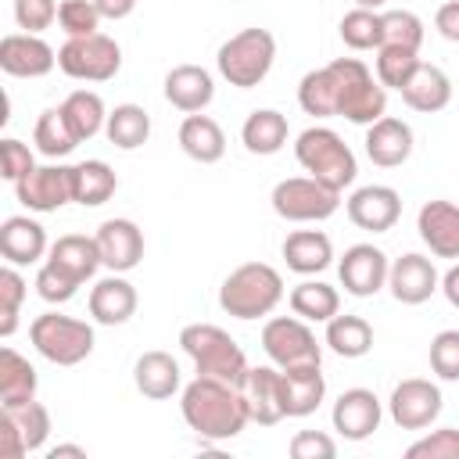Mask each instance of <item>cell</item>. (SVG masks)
<instances>
[{
    "instance_id": "52",
    "label": "cell",
    "mask_w": 459,
    "mask_h": 459,
    "mask_svg": "<svg viewBox=\"0 0 459 459\" xmlns=\"http://www.w3.org/2000/svg\"><path fill=\"white\" fill-rule=\"evenodd\" d=\"M434 29L448 39V43H459V0H445L434 14Z\"/></svg>"
},
{
    "instance_id": "4",
    "label": "cell",
    "mask_w": 459,
    "mask_h": 459,
    "mask_svg": "<svg viewBox=\"0 0 459 459\" xmlns=\"http://www.w3.org/2000/svg\"><path fill=\"white\" fill-rule=\"evenodd\" d=\"M294 158L312 179H319V183H326L333 190L351 186L355 176H359V161H355L351 147L330 126H308L305 133H298Z\"/></svg>"
},
{
    "instance_id": "30",
    "label": "cell",
    "mask_w": 459,
    "mask_h": 459,
    "mask_svg": "<svg viewBox=\"0 0 459 459\" xmlns=\"http://www.w3.org/2000/svg\"><path fill=\"white\" fill-rule=\"evenodd\" d=\"M280 373H283V405H287V416H294V420L312 416L319 409V402L326 398V380H323L319 366L280 369Z\"/></svg>"
},
{
    "instance_id": "21",
    "label": "cell",
    "mask_w": 459,
    "mask_h": 459,
    "mask_svg": "<svg viewBox=\"0 0 459 459\" xmlns=\"http://www.w3.org/2000/svg\"><path fill=\"white\" fill-rule=\"evenodd\" d=\"M409 154H412V126L409 122L384 115L373 126H366V158L373 165L398 169L409 161Z\"/></svg>"
},
{
    "instance_id": "54",
    "label": "cell",
    "mask_w": 459,
    "mask_h": 459,
    "mask_svg": "<svg viewBox=\"0 0 459 459\" xmlns=\"http://www.w3.org/2000/svg\"><path fill=\"white\" fill-rule=\"evenodd\" d=\"M441 294L448 298V305H452V308H459V262L441 276Z\"/></svg>"
},
{
    "instance_id": "12",
    "label": "cell",
    "mask_w": 459,
    "mask_h": 459,
    "mask_svg": "<svg viewBox=\"0 0 459 459\" xmlns=\"http://www.w3.org/2000/svg\"><path fill=\"white\" fill-rule=\"evenodd\" d=\"M441 405H445L441 387L423 377H409V380L394 384V391L387 398V412H391L394 427H402V430H427L441 416Z\"/></svg>"
},
{
    "instance_id": "41",
    "label": "cell",
    "mask_w": 459,
    "mask_h": 459,
    "mask_svg": "<svg viewBox=\"0 0 459 459\" xmlns=\"http://www.w3.org/2000/svg\"><path fill=\"white\" fill-rule=\"evenodd\" d=\"M4 412H7V416L14 420V427L22 430L29 452H39V448L47 445V437H50V412H47V405H39V402L32 398V402H25V405H7Z\"/></svg>"
},
{
    "instance_id": "43",
    "label": "cell",
    "mask_w": 459,
    "mask_h": 459,
    "mask_svg": "<svg viewBox=\"0 0 459 459\" xmlns=\"http://www.w3.org/2000/svg\"><path fill=\"white\" fill-rule=\"evenodd\" d=\"M22 301H25V280H22V273L7 262V265L0 269V333H4V337L14 333Z\"/></svg>"
},
{
    "instance_id": "46",
    "label": "cell",
    "mask_w": 459,
    "mask_h": 459,
    "mask_svg": "<svg viewBox=\"0 0 459 459\" xmlns=\"http://www.w3.org/2000/svg\"><path fill=\"white\" fill-rule=\"evenodd\" d=\"M405 459H459V427H437L405 448Z\"/></svg>"
},
{
    "instance_id": "16",
    "label": "cell",
    "mask_w": 459,
    "mask_h": 459,
    "mask_svg": "<svg viewBox=\"0 0 459 459\" xmlns=\"http://www.w3.org/2000/svg\"><path fill=\"white\" fill-rule=\"evenodd\" d=\"M344 212L359 230L387 233L402 215V194L394 186H387V183H369V186H359L344 201Z\"/></svg>"
},
{
    "instance_id": "38",
    "label": "cell",
    "mask_w": 459,
    "mask_h": 459,
    "mask_svg": "<svg viewBox=\"0 0 459 459\" xmlns=\"http://www.w3.org/2000/svg\"><path fill=\"white\" fill-rule=\"evenodd\" d=\"M32 143L39 154L47 158H65L79 147V136L72 133V126L65 122L61 108H47L39 118H36V129H32Z\"/></svg>"
},
{
    "instance_id": "48",
    "label": "cell",
    "mask_w": 459,
    "mask_h": 459,
    "mask_svg": "<svg viewBox=\"0 0 459 459\" xmlns=\"http://www.w3.org/2000/svg\"><path fill=\"white\" fill-rule=\"evenodd\" d=\"M57 0H14V22H18V29H25V32H43V29H50L54 22H57Z\"/></svg>"
},
{
    "instance_id": "40",
    "label": "cell",
    "mask_w": 459,
    "mask_h": 459,
    "mask_svg": "<svg viewBox=\"0 0 459 459\" xmlns=\"http://www.w3.org/2000/svg\"><path fill=\"white\" fill-rule=\"evenodd\" d=\"M420 68V54L416 50H405V47H380L377 50V79L384 90H402L412 72Z\"/></svg>"
},
{
    "instance_id": "15",
    "label": "cell",
    "mask_w": 459,
    "mask_h": 459,
    "mask_svg": "<svg viewBox=\"0 0 459 459\" xmlns=\"http://www.w3.org/2000/svg\"><path fill=\"white\" fill-rule=\"evenodd\" d=\"M380 420H384V405L369 387L341 391L330 412V423L344 441H366L369 434L380 430Z\"/></svg>"
},
{
    "instance_id": "37",
    "label": "cell",
    "mask_w": 459,
    "mask_h": 459,
    "mask_svg": "<svg viewBox=\"0 0 459 459\" xmlns=\"http://www.w3.org/2000/svg\"><path fill=\"white\" fill-rule=\"evenodd\" d=\"M118 190V176L108 161L100 158H86L75 165V204L82 208H97L104 204L111 194Z\"/></svg>"
},
{
    "instance_id": "17",
    "label": "cell",
    "mask_w": 459,
    "mask_h": 459,
    "mask_svg": "<svg viewBox=\"0 0 459 459\" xmlns=\"http://www.w3.org/2000/svg\"><path fill=\"white\" fill-rule=\"evenodd\" d=\"M57 65V50L36 32H7L0 39V68L14 79H39Z\"/></svg>"
},
{
    "instance_id": "1",
    "label": "cell",
    "mask_w": 459,
    "mask_h": 459,
    "mask_svg": "<svg viewBox=\"0 0 459 459\" xmlns=\"http://www.w3.org/2000/svg\"><path fill=\"white\" fill-rule=\"evenodd\" d=\"M298 104L316 118H348L355 126H373L387 115V90L359 57H337L301 75Z\"/></svg>"
},
{
    "instance_id": "20",
    "label": "cell",
    "mask_w": 459,
    "mask_h": 459,
    "mask_svg": "<svg viewBox=\"0 0 459 459\" xmlns=\"http://www.w3.org/2000/svg\"><path fill=\"white\" fill-rule=\"evenodd\" d=\"M416 230H420V240L430 247V255L459 258V204L445 197L427 201L416 215Z\"/></svg>"
},
{
    "instance_id": "47",
    "label": "cell",
    "mask_w": 459,
    "mask_h": 459,
    "mask_svg": "<svg viewBox=\"0 0 459 459\" xmlns=\"http://www.w3.org/2000/svg\"><path fill=\"white\" fill-rule=\"evenodd\" d=\"M430 369L441 380H459V330H441L430 341Z\"/></svg>"
},
{
    "instance_id": "7",
    "label": "cell",
    "mask_w": 459,
    "mask_h": 459,
    "mask_svg": "<svg viewBox=\"0 0 459 459\" xmlns=\"http://www.w3.org/2000/svg\"><path fill=\"white\" fill-rule=\"evenodd\" d=\"M29 341H32V348L47 362H54V366H79L93 351V326L86 319H75V316L43 312V316L32 319Z\"/></svg>"
},
{
    "instance_id": "45",
    "label": "cell",
    "mask_w": 459,
    "mask_h": 459,
    "mask_svg": "<svg viewBox=\"0 0 459 459\" xmlns=\"http://www.w3.org/2000/svg\"><path fill=\"white\" fill-rule=\"evenodd\" d=\"M57 25H61V32L72 39V36H90V32H97V25H100V11H97V4L93 0H61V7H57Z\"/></svg>"
},
{
    "instance_id": "13",
    "label": "cell",
    "mask_w": 459,
    "mask_h": 459,
    "mask_svg": "<svg viewBox=\"0 0 459 459\" xmlns=\"http://www.w3.org/2000/svg\"><path fill=\"white\" fill-rule=\"evenodd\" d=\"M247 405L251 423L258 427H276L280 420H287V405H283V373L280 366H247L244 380L237 384Z\"/></svg>"
},
{
    "instance_id": "27",
    "label": "cell",
    "mask_w": 459,
    "mask_h": 459,
    "mask_svg": "<svg viewBox=\"0 0 459 459\" xmlns=\"http://www.w3.org/2000/svg\"><path fill=\"white\" fill-rule=\"evenodd\" d=\"M398 93H402V100H405L412 111L434 115V111L448 108V100H452V79H448L437 65L420 61V68L412 72V79H409Z\"/></svg>"
},
{
    "instance_id": "3",
    "label": "cell",
    "mask_w": 459,
    "mask_h": 459,
    "mask_svg": "<svg viewBox=\"0 0 459 459\" xmlns=\"http://www.w3.org/2000/svg\"><path fill=\"white\" fill-rule=\"evenodd\" d=\"M283 301V276L265 262L237 265L219 287V308L233 319H262Z\"/></svg>"
},
{
    "instance_id": "25",
    "label": "cell",
    "mask_w": 459,
    "mask_h": 459,
    "mask_svg": "<svg viewBox=\"0 0 459 459\" xmlns=\"http://www.w3.org/2000/svg\"><path fill=\"white\" fill-rule=\"evenodd\" d=\"M133 384L143 398L151 402H165L172 398L179 387H183V373H179V362L169 355V351H143L133 366Z\"/></svg>"
},
{
    "instance_id": "6",
    "label": "cell",
    "mask_w": 459,
    "mask_h": 459,
    "mask_svg": "<svg viewBox=\"0 0 459 459\" xmlns=\"http://www.w3.org/2000/svg\"><path fill=\"white\" fill-rule=\"evenodd\" d=\"M276 61V36L269 29H240L237 36H230L219 54H215V65H219V75L237 86V90H251L258 86L269 68Z\"/></svg>"
},
{
    "instance_id": "53",
    "label": "cell",
    "mask_w": 459,
    "mask_h": 459,
    "mask_svg": "<svg viewBox=\"0 0 459 459\" xmlns=\"http://www.w3.org/2000/svg\"><path fill=\"white\" fill-rule=\"evenodd\" d=\"M93 4H97L100 18H111V22L129 18V14H133V7H136V0H93Z\"/></svg>"
},
{
    "instance_id": "42",
    "label": "cell",
    "mask_w": 459,
    "mask_h": 459,
    "mask_svg": "<svg viewBox=\"0 0 459 459\" xmlns=\"http://www.w3.org/2000/svg\"><path fill=\"white\" fill-rule=\"evenodd\" d=\"M380 22H384V43L387 47H405V50H416L423 47V22L420 14L412 11H380Z\"/></svg>"
},
{
    "instance_id": "10",
    "label": "cell",
    "mask_w": 459,
    "mask_h": 459,
    "mask_svg": "<svg viewBox=\"0 0 459 459\" xmlns=\"http://www.w3.org/2000/svg\"><path fill=\"white\" fill-rule=\"evenodd\" d=\"M273 212L287 222H323L341 208V190L312 179V176H290L273 186Z\"/></svg>"
},
{
    "instance_id": "23",
    "label": "cell",
    "mask_w": 459,
    "mask_h": 459,
    "mask_svg": "<svg viewBox=\"0 0 459 459\" xmlns=\"http://www.w3.org/2000/svg\"><path fill=\"white\" fill-rule=\"evenodd\" d=\"M215 97V79L208 68L201 65H176L169 75H165V100L186 115H197L212 104Z\"/></svg>"
},
{
    "instance_id": "56",
    "label": "cell",
    "mask_w": 459,
    "mask_h": 459,
    "mask_svg": "<svg viewBox=\"0 0 459 459\" xmlns=\"http://www.w3.org/2000/svg\"><path fill=\"white\" fill-rule=\"evenodd\" d=\"M387 0H355V7H369V11H380Z\"/></svg>"
},
{
    "instance_id": "28",
    "label": "cell",
    "mask_w": 459,
    "mask_h": 459,
    "mask_svg": "<svg viewBox=\"0 0 459 459\" xmlns=\"http://www.w3.org/2000/svg\"><path fill=\"white\" fill-rule=\"evenodd\" d=\"M47 262H54L57 269H65L68 276H75L79 283L93 280V273L104 265L100 262V247H97V237H86V233H65L50 244L47 251Z\"/></svg>"
},
{
    "instance_id": "11",
    "label": "cell",
    "mask_w": 459,
    "mask_h": 459,
    "mask_svg": "<svg viewBox=\"0 0 459 459\" xmlns=\"http://www.w3.org/2000/svg\"><path fill=\"white\" fill-rule=\"evenodd\" d=\"M14 197L29 212H57L75 201V165H36L14 183Z\"/></svg>"
},
{
    "instance_id": "36",
    "label": "cell",
    "mask_w": 459,
    "mask_h": 459,
    "mask_svg": "<svg viewBox=\"0 0 459 459\" xmlns=\"http://www.w3.org/2000/svg\"><path fill=\"white\" fill-rule=\"evenodd\" d=\"M104 133L118 151H136L151 136V115L140 104H115V111H108Z\"/></svg>"
},
{
    "instance_id": "50",
    "label": "cell",
    "mask_w": 459,
    "mask_h": 459,
    "mask_svg": "<svg viewBox=\"0 0 459 459\" xmlns=\"http://www.w3.org/2000/svg\"><path fill=\"white\" fill-rule=\"evenodd\" d=\"M287 452L294 459H333L337 455V441L326 430H298L287 445Z\"/></svg>"
},
{
    "instance_id": "24",
    "label": "cell",
    "mask_w": 459,
    "mask_h": 459,
    "mask_svg": "<svg viewBox=\"0 0 459 459\" xmlns=\"http://www.w3.org/2000/svg\"><path fill=\"white\" fill-rule=\"evenodd\" d=\"M50 251L47 230L29 215H7L0 226V255L11 265H36Z\"/></svg>"
},
{
    "instance_id": "55",
    "label": "cell",
    "mask_w": 459,
    "mask_h": 459,
    "mask_svg": "<svg viewBox=\"0 0 459 459\" xmlns=\"http://www.w3.org/2000/svg\"><path fill=\"white\" fill-rule=\"evenodd\" d=\"M61 455H75V459H86V448L82 445H57L47 452V459H61Z\"/></svg>"
},
{
    "instance_id": "22",
    "label": "cell",
    "mask_w": 459,
    "mask_h": 459,
    "mask_svg": "<svg viewBox=\"0 0 459 459\" xmlns=\"http://www.w3.org/2000/svg\"><path fill=\"white\" fill-rule=\"evenodd\" d=\"M136 287L122 276V273H111L104 280H97L90 287V316L93 323L100 326H122L136 316Z\"/></svg>"
},
{
    "instance_id": "44",
    "label": "cell",
    "mask_w": 459,
    "mask_h": 459,
    "mask_svg": "<svg viewBox=\"0 0 459 459\" xmlns=\"http://www.w3.org/2000/svg\"><path fill=\"white\" fill-rule=\"evenodd\" d=\"M36 294L43 298V301H50V305H65V301H72L75 294H79V280L75 276H68L65 269H57L54 262H43L39 265V273H36Z\"/></svg>"
},
{
    "instance_id": "19",
    "label": "cell",
    "mask_w": 459,
    "mask_h": 459,
    "mask_svg": "<svg viewBox=\"0 0 459 459\" xmlns=\"http://www.w3.org/2000/svg\"><path fill=\"white\" fill-rule=\"evenodd\" d=\"M97 247H100V262L111 273H129L140 265L143 258V230L133 219H104L97 226Z\"/></svg>"
},
{
    "instance_id": "51",
    "label": "cell",
    "mask_w": 459,
    "mask_h": 459,
    "mask_svg": "<svg viewBox=\"0 0 459 459\" xmlns=\"http://www.w3.org/2000/svg\"><path fill=\"white\" fill-rule=\"evenodd\" d=\"M22 455H29L25 437L14 427V420L7 412H0V459H22Z\"/></svg>"
},
{
    "instance_id": "8",
    "label": "cell",
    "mask_w": 459,
    "mask_h": 459,
    "mask_svg": "<svg viewBox=\"0 0 459 459\" xmlns=\"http://www.w3.org/2000/svg\"><path fill=\"white\" fill-rule=\"evenodd\" d=\"M57 68L79 82H108L122 68V47L104 32L72 36L57 50Z\"/></svg>"
},
{
    "instance_id": "35",
    "label": "cell",
    "mask_w": 459,
    "mask_h": 459,
    "mask_svg": "<svg viewBox=\"0 0 459 459\" xmlns=\"http://www.w3.org/2000/svg\"><path fill=\"white\" fill-rule=\"evenodd\" d=\"M61 115L72 126V133L79 136V143L82 140H93L108 126V108H104L100 93H93V90H72L61 100Z\"/></svg>"
},
{
    "instance_id": "18",
    "label": "cell",
    "mask_w": 459,
    "mask_h": 459,
    "mask_svg": "<svg viewBox=\"0 0 459 459\" xmlns=\"http://www.w3.org/2000/svg\"><path fill=\"white\" fill-rule=\"evenodd\" d=\"M387 290L402 305H423L434 290H441V276H437V269H434V262L427 255L409 251V255H402V258L391 262Z\"/></svg>"
},
{
    "instance_id": "26",
    "label": "cell",
    "mask_w": 459,
    "mask_h": 459,
    "mask_svg": "<svg viewBox=\"0 0 459 459\" xmlns=\"http://www.w3.org/2000/svg\"><path fill=\"white\" fill-rule=\"evenodd\" d=\"M283 262L298 276H316L333 262V244L323 230H294L283 240Z\"/></svg>"
},
{
    "instance_id": "29",
    "label": "cell",
    "mask_w": 459,
    "mask_h": 459,
    "mask_svg": "<svg viewBox=\"0 0 459 459\" xmlns=\"http://www.w3.org/2000/svg\"><path fill=\"white\" fill-rule=\"evenodd\" d=\"M179 147L186 158L201 161V165H215L226 154V133L212 115H186L179 122Z\"/></svg>"
},
{
    "instance_id": "31",
    "label": "cell",
    "mask_w": 459,
    "mask_h": 459,
    "mask_svg": "<svg viewBox=\"0 0 459 459\" xmlns=\"http://www.w3.org/2000/svg\"><path fill=\"white\" fill-rule=\"evenodd\" d=\"M287 136H290L287 115H280L276 108H258V111H251V115L244 118V126H240L244 147H247L251 154H262V158L283 151Z\"/></svg>"
},
{
    "instance_id": "49",
    "label": "cell",
    "mask_w": 459,
    "mask_h": 459,
    "mask_svg": "<svg viewBox=\"0 0 459 459\" xmlns=\"http://www.w3.org/2000/svg\"><path fill=\"white\" fill-rule=\"evenodd\" d=\"M29 169H36V158H32L29 143H22V140H14V136H4V140H0V176H4L7 183H18Z\"/></svg>"
},
{
    "instance_id": "33",
    "label": "cell",
    "mask_w": 459,
    "mask_h": 459,
    "mask_svg": "<svg viewBox=\"0 0 459 459\" xmlns=\"http://www.w3.org/2000/svg\"><path fill=\"white\" fill-rule=\"evenodd\" d=\"M287 305L294 316H301L308 323H326L341 312V294H337V287H330L323 280H301L298 287H290Z\"/></svg>"
},
{
    "instance_id": "32",
    "label": "cell",
    "mask_w": 459,
    "mask_h": 459,
    "mask_svg": "<svg viewBox=\"0 0 459 459\" xmlns=\"http://www.w3.org/2000/svg\"><path fill=\"white\" fill-rule=\"evenodd\" d=\"M36 387H39V377H36V366L18 355L14 348H0V405H25L36 398Z\"/></svg>"
},
{
    "instance_id": "5",
    "label": "cell",
    "mask_w": 459,
    "mask_h": 459,
    "mask_svg": "<svg viewBox=\"0 0 459 459\" xmlns=\"http://www.w3.org/2000/svg\"><path fill=\"white\" fill-rule=\"evenodd\" d=\"M179 348L190 355V362L201 377H219V380L240 384L247 373L244 348L215 323H186L179 330Z\"/></svg>"
},
{
    "instance_id": "9",
    "label": "cell",
    "mask_w": 459,
    "mask_h": 459,
    "mask_svg": "<svg viewBox=\"0 0 459 459\" xmlns=\"http://www.w3.org/2000/svg\"><path fill=\"white\" fill-rule=\"evenodd\" d=\"M262 351L280 369H301V366L323 362V348H319L308 319H301V316H273L262 326Z\"/></svg>"
},
{
    "instance_id": "39",
    "label": "cell",
    "mask_w": 459,
    "mask_h": 459,
    "mask_svg": "<svg viewBox=\"0 0 459 459\" xmlns=\"http://www.w3.org/2000/svg\"><path fill=\"white\" fill-rule=\"evenodd\" d=\"M344 47L351 50H380L384 47V22H380V11H369V7H351L341 25H337Z\"/></svg>"
},
{
    "instance_id": "2",
    "label": "cell",
    "mask_w": 459,
    "mask_h": 459,
    "mask_svg": "<svg viewBox=\"0 0 459 459\" xmlns=\"http://www.w3.org/2000/svg\"><path fill=\"white\" fill-rule=\"evenodd\" d=\"M179 412L186 427L204 441H230L251 423L240 387L219 377H201V373L183 387Z\"/></svg>"
},
{
    "instance_id": "14",
    "label": "cell",
    "mask_w": 459,
    "mask_h": 459,
    "mask_svg": "<svg viewBox=\"0 0 459 459\" xmlns=\"http://www.w3.org/2000/svg\"><path fill=\"white\" fill-rule=\"evenodd\" d=\"M387 273H391V262L377 244H351L337 262L341 287L351 298H373L377 290H384Z\"/></svg>"
},
{
    "instance_id": "34",
    "label": "cell",
    "mask_w": 459,
    "mask_h": 459,
    "mask_svg": "<svg viewBox=\"0 0 459 459\" xmlns=\"http://www.w3.org/2000/svg\"><path fill=\"white\" fill-rule=\"evenodd\" d=\"M326 348L333 351V355H341V359H362V355H369V348H373V326L362 319V316H333V319H326Z\"/></svg>"
}]
</instances>
